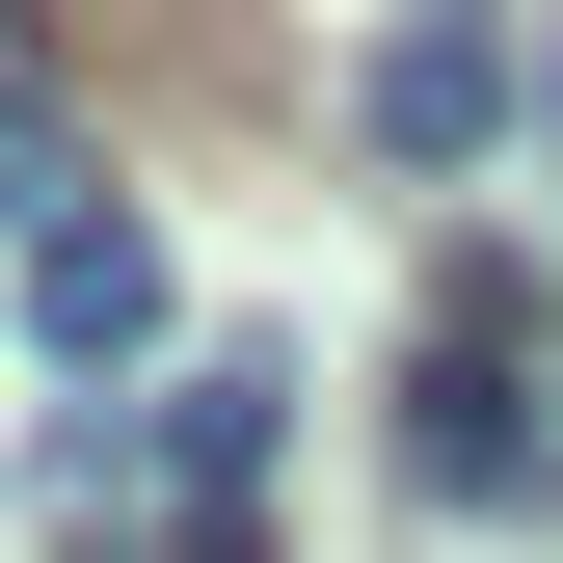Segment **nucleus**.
I'll return each instance as SVG.
<instances>
[{
	"mask_svg": "<svg viewBox=\"0 0 563 563\" xmlns=\"http://www.w3.org/2000/svg\"><path fill=\"white\" fill-rule=\"evenodd\" d=\"M0 216H27V242H81V216H108L81 134H54V81H0Z\"/></svg>",
	"mask_w": 563,
	"mask_h": 563,
	"instance_id": "4",
	"label": "nucleus"
},
{
	"mask_svg": "<svg viewBox=\"0 0 563 563\" xmlns=\"http://www.w3.org/2000/svg\"><path fill=\"white\" fill-rule=\"evenodd\" d=\"M0 81H27V0H0Z\"/></svg>",
	"mask_w": 563,
	"mask_h": 563,
	"instance_id": "5",
	"label": "nucleus"
},
{
	"mask_svg": "<svg viewBox=\"0 0 563 563\" xmlns=\"http://www.w3.org/2000/svg\"><path fill=\"white\" fill-rule=\"evenodd\" d=\"M483 134H510L483 27H402V54H376V162H483Z\"/></svg>",
	"mask_w": 563,
	"mask_h": 563,
	"instance_id": "3",
	"label": "nucleus"
},
{
	"mask_svg": "<svg viewBox=\"0 0 563 563\" xmlns=\"http://www.w3.org/2000/svg\"><path fill=\"white\" fill-rule=\"evenodd\" d=\"M537 456H563V402H510V349H483V322H456V349H430V376H402V483H430V510H510V483H537Z\"/></svg>",
	"mask_w": 563,
	"mask_h": 563,
	"instance_id": "1",
	"label": "nucleus"
},
{
	"mask_svg": "<svg viewBox=\"0 0 563 563\" xmlns=\"http://www.w3.org/2000/svg\"><path fill=\"white\" fill-rule=\"evenodd\" d=\"M162 322H188V268H162V216H81V242H27V349H81V376H134Z\"/></svg>",
	"mask_w": 563,
	"mask_h": 563,
	"instance_id": "2",
	"label": "nucleus"
}]
</instances>
